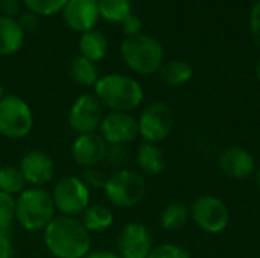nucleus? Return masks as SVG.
<instances>
[{
  "instance_id": "nucleus-20",
  "label": "nucleus",
  "mask_w": 260,
  "mask_h": 258,
  "mask_svg": "<svg viewBox=\"0 0 260 258\" xmlns=\"http://www.w3.org/2000/svg\"><path fill=\"white\" fill-rule=\"evenodd\" d=\"M137 164L146 175H160L165 167V154L152 143H143L137 151Z\"/></svg>"
},
{
  "instance_id": "nucleus-38",
  "label": "nucleus",
  "mask_w": 260,
  "mask_h": 258,
  "mask_svg": "<svg viewBox=\"0 0 260 258\" xmlns=\"http://www.w3.org/2000/svg\"><path fill=\"white\" fill-rule=\"evenodd\" d=\"M5 96H6V94H5V90H3V85L0 84V100H2V99H3Z\"/></svg>"
},
{
  "instance_id": "nucleus-36",
  "label": "nucleus",
  "mask_w": 260,
  "mask_h": 258,
  "mask_svg": "<svg viewBox=\"0 0 260 258\" xmlns=\"http://www.w3.org/2000/svg\"><path fill=\"white\" fill-rule=\"evenodd\" d=\"M84 258H120L117 254L110 252V251H94V252H88Z\"/></svg>"
},
{
  "instance_id": "nucleus-18",
  "label": "nucleus",
  "mask_w": 260,
  "mask_h": 258,
  "mask_svg": "<svg viewBox=\"0 0 260 258\" xmlns=\"http://www.w3.org/2000/svg\"><path fill=\"white\" fill-rule=\"evenodd\" d=\"M79 55L85 56L87 59L98 62L105 58L108 52V41L105 35L96 29L81 33L79 36Z\"/></svg>"
},
{
  "instance_id": "nucleus-30",
  "label": "nucleus",
  "mask_w": 260,
  "mask_h": 258,
  "mask_svg": "<svg viewBox=\"0 0 260 258\" xmlns=\"http://www.w3.org/2000/svg\"><path fill=\"white\" fill-rule=\"evenodd\" d=\"M104 160H107V163L110 166H120L126 160V151L123 149V146L110 144L107 148V154H105V158Z\"/></svg>"
},
{
  "instance_id": "nucleus-16",
  "label": "nucleus",
  "mask_w": 260,
  "mask_h": 258,
  "mask_svg": "<svg viewBox=\"0 0 260 258\" xmlns=\"http://www.w3.org/2000/svg\"><path fill=\"white\" fill-rule=\"evenodd\" d=\"M219 169L224 175L230 178L242 179L254 172L256 163L253 155L247 149L239 146H230L224 149L219 155Z\"/></svg>"
},
{
  "instance_id": "nucleus-10",
  "label": "nucleus",
  "mask_w": 260,
  "mask_h": 258,
  "mask_svg": "<svg viewBox=\"0 0 260 258\" xmlns=\"http://www.w3.org/2000/svg\"><path fill=\"white\" fill-rule=\"evenodd\" d=\"M102 105L94 94H81L72 105L69 113V125L78 134L96 132L102 123Z\"/></svg>"
},
{
  "instance_id": "nucleus-1",
  "label": "nucleus",
  "mask_w": 260,
  "mask_h": 258,
  "mask_svg": "<svg viewBox=\"0 0 260 258\" xmlns=\"http://www.w3.org/2000/svg\"><path fill=\"white\" fill-rule=\"evenodd\" d=\"M44 243L53 257L84 258L90 252L91 237L79 219L58 216L44 228Z\"/></svg>"
},
{
  "instance_id": "nucleus-26",
  "label": "nucleus",
  "mask_w": 260,
  "mask_h": 258,
  "mask_svg": "<svg viewBox=\"0 0 260 258\" xmlns=\"http://www.w3.org/2000/svg\"><path fill=\"white\" fill-rule=\"evenodd\" d=\"M27 11L34 12L38 17L55 15L62 11L67 0H23Z\"/></svg>"
},
{
  "instance_id": "nucleus-9",
  "label": "nucleus",
  "mask_w": 260,
  "mask_h": 258,
  "mask_svg": "<svg viewBox=\"0 0 260 258\" xmlns=\"http://www.w3.org/2000/svg\"><path fill=\"white\" fill-rule=\"evenodd\" d=\"M190 214L195 224L206 233L218 234L224 231L230 220V213L227 205L215 196H201L192 207Z\"/></svg>"
},
{
  "instance_id": "nucleus-40",
  "label": "nucleus",
  "mask_w": 260,
  "mask_h": 258,
  "mask_svg": "<svg viewBox=\"0 0 260 258\" xmlns=\"http://www.w3.org/2000/svg\"><path fill=\"white\" fill-rule=\"evenodd\" d=\"M157 2H165V0H157Z\"/></svg>"
},
{
  "instance_id": "nucleus-33",
  "label": "nucleus",
  "mask_w": 260,
  "mask_h": 258,
  "mask_svg": "<svg viewBox=\"0 0 260 258\" xmlns=\"http://www.w3.org/2000/svg\"><path fill=\"white\" fill-rule=\"evenodd\" d=\"M18 26L21 27V30L26 33V32H32L37 26H38V15H35L34 12L27 11L24 14H20L18 17Z\"/></svg>"
},
{
  "instance_id": "nucleus-28",
  "label": "nucleus",
  "mask_w": 260,
  "mask_h": 258,
  "mask_svg": "<svg viewBox=\"0 0 260 258\" xmlns=\"http://www.w3.org/2000/svg\"><path fill=\"white\" fill-rule=\"evenodd\" d=\"M81 181L87 186V189H104L105 182H107V176L104 175L102 170L96 169V167H88L84 169L82 175H81Z\"/></svg>"
},
{
  "instance_id": "nucleus-31",
  "label": "nucleus",
  "mask_w": 260,
  "mask_h": 258,
  "mask_svg": "<svg viewBox=\"0 0 260 258\" xmlns=\"http://www.w3.org/2000/svg\"><path fill=\"white\" fill-rule=\"evenodd\" d=\"M250 32L253 41L260 47V0H257L251 9L250 15Z\"/></svg>"
},
{
  "instance_id": "nucleus-39",
  "label": "nucleus",
  "mask_w": 260,
  "mask_h": 258,
  "mask_svg": "<svg viewBox=\"0 0 260 258\" xmlns=\"http://www.w3.org/2000/svg\"><path fill=\"white\" fill-rule=\"evenodd\" d=\"M256 73H257V79L260 81V61H259V64H257V70H256Z\"/></svg>"
},
{
  "instance_id": "nucleus-6",
  "label": "nucleus",
  "mask_w": 260,
  "mask_h": 258,
  "mask_svg": "<svg viewBox=\"0 0 260 258\" xmlns=\"http://www.w3.org/2000/svg\"><path fill=\"white\" fill-rule=\"evenodd\" d=\"M34 126L30 106L18 96L8 94L0 100V134L18 140L26 137Z\"/></svg>"
},
{
  "instance_id": "nucleus-29",
  "label": "nucleus",
  "mask_w": 260,
  "mask_h": 258,
  "mask_svg": "<svg viewBox=\"0 0 260 258\" xmlns=\"http://www.w3.org/2000/svg\"><path fill=\"white\" fill-rule=\"evenodd\" d=\"M148 258H190L189 252L175 245H160L152 248Z\"/></svg>"
},
{
  "instance_id": "nucleus-32",
  "label": "nucleus",
  "mask_w": 260,
  "mask_h": 258,
  "mask_svg": "<svg viewBox=\"0 0 260 258\" xmlns=\"http://www.w3.org/2000/svg\"><path fill=\"white\" fill-rule=\"evenodd\" d=\"M120 24H122V29H123V32H125L126 36L139 35V33H142V29H143L142 20L137 15H134V14H131L129 17H126Z\"/></svg>"
},
{
  "instance_id": "nucleus-13",
  "label": "nucleus",
  "mask_w": 260,
  "mask_h": 258,
  "mask_svg": "<svg viewBox=\"0 0 260 258\" xmlns=\"http://www.w3.org/2000/svg\"><path fill=\"white\" fill-rule=\"evenodd\" d=\"M66 24L79 33L93 30L99 21L98 0H67L62 8Z\"/></svg>"
},
{
  "instance_id": "nucleus-11",
  "label": "nucleus",
  "mask_w": 260,
  "mask_h": 258,
  "mask_svg": "<svg viewBox=\"0 0 260 258\" xmlns=\"http://www.w3.org/2000/svg\"><path fill=\"white\" fill-rule=\"evenodd\" d=\"M99 135L105 140L107 144L123 146L134 141L139 135V122L128 113L110 111L102 119Z\"/></svg>"
},
{
  "instance_id": "nucleus-35",
  "label": "nucleus",
  "mask_w": 260,
  "mask_h": 258,
  "mask_svg": "<svg viewBox=\"0 0 260 258\" xmlns=\"http://www.w3.org/2000/svg\"><path fill=\"white\" fill-rule=\"evenodd\" d=\"M14 249L9 236L5 231H0V258H12Z\"/></svg>"
},
{
  "instance_id": "nucleus-22",
  "label": "nucleus",
  "mask_w": 260,
  "mask_h": 258,
  "mask_svg": "<svg viewBox=\"0 0 260 258\" xmlns=\"http://www.w3.org/2000/svg\"><path fill=\"white\" fill-rule=\"evenodd\" d=\"M160 76L168 85L180 87V85H184L186 82H189L192 79L193 70L186 61L174 59V61H169L165 65H161Z\"/></svg>"
},
{
  "instance_id": "nucleus-4",
  "label": "nucleus",
  "mask_w": 260,
  "mask_h": 258,
  "mask_svg": "<svg viewBox=\"0 0 260 258\" xmlns=\"http://www.w3.org/2000/svg\"><path fill=\"white\" fill-rule=\"evenodd\" d=\"M120 55L123 62L137 75H154L163 65V47L161 44L145 33L126 36L120 46Z\"/></svg>"
},
{
  "instance_id": "nucleus-27",
  "label": "nucleus",
  "mask_w": 260,
  "mask_h": 258,
  "mask_svg": "<svg viewBox=\"0 0 260 258\" xmlns=\"http://www.w3.org/2000/svg\"><path fill=\"white\" fill-rule=\"evenodd\" d=\"M15 220V198L0 192V231H8Z\"/></svg>"
},
{
  "instance_id": "nucleus-17",
  "label": "nucleus",
  "mask_w": 260,
  "mask_h": 258,
  "mask_svg": "<svg viewBox=\"0 0 260 258\" xmlns=\"http://www.w3.org/2000/svg\"><path fill=\"white\" fill-rule=\"evenodd\" d=\"M24 44V32L15 18L0 15V56L17 53Z\"/></svg>"
},
{
  "instance_id": "nucleus-7",
  "label": "nucleus",
  "mask_w": 260,
  "mask_h": 258,
  "mask_svg": "<svg viewBox=\"0 0 260 258\" xmlns=\"http://www.w3.org/2000/svg\"><path fill=\"white\" fill-rule=\"evenodd\" d=\"M52 199L56 211L61 216L75 217L82 214L90 205V190L76 176H66L55 186L52 192Z\"/></svg>"
},
{
  "instance_id": "nucleus-25",
  "label": "nucleus",
  "mask_w": 260,
  "mask_h": 258,
  "mask_svg": "<svg viewBox=\"0 0 260 258\" xmlns=\"http://www.w3.org/2000/svg\"><path fill=\"white\" fill-rule=\"evenodd\" d=\"M26 181L18 167L3 166L0 167V192L6 195H20L24 190Z\"/></svg>"
},
{
  "instance_id": "nucleus-12",
  "label": "nucleus",
  "mask_w": 260,
  "mask_h": 258,
  "mask_svg": "<svg viewBox=\"0 0 260 258\" xmlns=\"http://www.w3.org/2000/svg\"><path fill=\"white\" fill-rule=\"evenodd\" d=\"M152 251L149 230L137 222L126 224L119 236V257L148 258Z\"/></svg>"
},
{
  "instance_id": "nucleus-19",
  "label": "nucleus",
  "mask_w": 260,
  "mask_h": 258,
  "mask_svg": "<svg viewBox=\"0 0 260 258\" xmlns=\"http://www.w3.org/2000/svg\"><path fill=\"white\" fill-rule=\"evenodd\" d=\"M113 213L107 205H88L81 214V222L88 233H104L113 225Z\"/></svg>"
},
{
  "instance_id": "nucleus-37",
  "label": "nucleus",
  "mask_w": 260,
  "mask_h": 258,
  "mask_svg": "<svg viewBox=\"0 0 260 258\" xmlns=\"http://www.w3.org/2000/svg\"><path fill=\"white\" fill-rule=\"evenodd\" d=\"M256 184H257V189H259L260 192V169L257 170V173H256Z\"/></svg>"
},
{
  "instance_id": "nucleus-2",
  "label": "nucleus",
  "mask_w": 260,
  "mask_h": 258,
  "mask_svg": "<svg viewBox=\"0 0 260 258\" xmlns=\"http://www.w3.org/2000/svg\"><path fill=\"white\" fill-rule=\"evenodd\" d=\"M94 96L113 113H129L143 102V88L129 76L111 73L98 79Z\"/></svg>"
},
{
  "instance_id": "nucleus-8",
  "label": "nucleus",
  "mask_w": 260,
  "mask_h": 258,
  "mask_svg": "<svg viewBox=\"0 0 260 258\" xmlns=\"http://www.w3.org/2000/svg\"><path fill=\"white\" fill-rule=\"evenodd\" d=\"M139 134L146 143H160L166 140L174 128V113L163 102L149 103L140 114Z\"/></svg>"
},
{
  "instance_id": "nucleus-21",
  "label": "nucleus",
  "mask_w": 260,
  "mask_h": 258,
  "mask_svg": "<svg viewBox=\"0 0 260 258\" xmlns=\"http://www.w3.org/2000/svg\"><path fill=\"white\" fill-rule=\"evenodd\" d=\"M69 73L78 84L87 85V87H94V84L99 79V71H98L96 62L87 59L82 55H76L70 61Z\"/></svg>"
},
{
  "instance_id": "nucleus-5",
  "label": "nucleus",
  "mask_w": 260,
  "mask_h": 258,
  "mask_svg": "<svg viewBox=\"0 0 260 258\" xmlns=\"http://www.w3.org/2000/svg\"><path fill=\"white\" fill-rule=\"evenodd\" d=\"M104 192L114 207L129 208L143 199L146 186L139 173L131 170H117L107 178Z\"/></svg>"
},
{
  "instance_id": "nucleus-15",
  "label": "nucleus",
  "mask_w": 260,
  "mask_h": 258,
  "mask_svg": "<svg viewBox=\"0 0 260 258\" xmlns=\"http://www.w3.org/2000/svg\"><path fill=\"white\" fill-rule=\"evenodd\" d=\"M20 172L26 181L32 187H41L47 184L53 176V161L50 155L43 151H30L20 161Z\"/></svg>"
},
{
  "instance_id": "nucleus-24",
  "label": "nucleus",
  "mask_w": 260,
  "mask_h": 258,
  "mask_svg": "<svg viewBox=\"0 0 260 258\" xmlns=\"http://www.w3.org/2000/svg\"><path fill=\"white\" fill-rule=\"evenodd\" d=\"M189 217V208L184 204L172 202L161 213V227L168 231H177L183 228Z\"/></svg>"
},
{
  "instance_id": "nucleus-34",
  "label": "nucleus",
  "mask_w": 260,
  "mask_h": 258,
  "mask_svg": "<svg viewBox=\"0 0 260 258\" xmlns=\"http://www.w3.org/2000/svg\"><path fill=\"white\" fill-rule=\"evenodd\" d=\"M20 0H0V15L15 18L20 14Z\"/></svg>"
},
{
  "instance_id": "nucleus-14",
  "label": "nucleus",
  "mask_w": 260,
  "mask_h": 258,
  "mask_svg": "<svg viewBox=\"0 0 260 258\" xmlns=\"http://www.w3.org/2000/svg\"><path fill=\"white\" fill-rule=\"evenodd\" d=\"M107 148L108 144L99 134H79L72 144V155L73 160L84 169L96 167L101 161H104Z\"/></svg>"
},
{
  "instance_id": "nucleus-23",
  "label": "nucleus",
  "mask_w": 260,
  "mask_h": 258,
  "mask_svg": "<svg viewBox=\"0 0 260 258\" xmlns=\"http://www.w3.org/2000/svg\"><path fill=\"white\" fill-rule=\"evenodd\" d=\"M99 17L110 23H122L131 12L129 0H98Z\"/></svg>"
},
{
  "instance_id": "nucleus-3",
  "label": "nucleus",
  "mask_w": 260,
  "mask_h": 258,
  "mask_svg": "<svg viewBox=\"0 0 260 258\" xmlns=\"http://www.w3.org/2000/svg\"><path fill=\"white\" fill-rule=\"evenodd\" d=\"M52 193L41 187L24 189L15 199V220L27 231H40L55 219Z\"/></svg>"
}]
</instances>
